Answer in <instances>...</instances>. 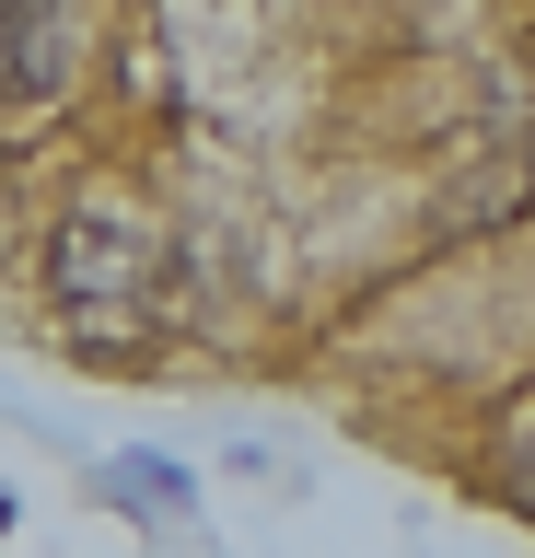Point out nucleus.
<instances>
[{"mask_svg":"<svg viewBox=\"0 0 535 558\" xmlns=\"http://www.w3.org/2000/svg\"><path fill=\"white\" fill-rule=\"evenodd\" d=\"M117 500H129V512H151V523H175L186 512V477H175V465H163V453H117Z\"/></svg>","mask_w":535,"mask_h":558,"instance_id":"obj_3","label":"nucleus"},{"mask_svg":"<svg viewBox=\"0 0 535 558\" xmlns=\"http://www.w3.org/2000/svg\"><path fill=\"white\" fill-rule=\"evenodd\" d=\"M0 535H12V500H0Z\"/></svg>","mask_w":535,"mask_h":558,"instance_id":"obj_5","label":"nucleus"},{"mask_svg":"<svg viewBox=\"0 0 535 558\" xmlns=\"http://www.w3.org/2000/svg\"><path fill=\"white\" fill-rule=\"evenodd\" d=\"M151 268H163V244L129 221V209H106V198H82L59 233H47V291L82 314V326H106V314H129L151 291Z\"/></svg>","mask_w":535,"mask_h":558,"instance_id":"obj_1","label":"nucleus"},{"mask_svg":"<svg viewBox=\"0 0 535 558\" xmlns=\"http://www.w3.org/2000/svg\"><path fill=\"white\" fill-rule=\"evenodd\" d=\"M500 500L535 512V408H512V430H500Z\"/></svg>","mask_w":535,"mask_h":558,"instance_id":"obj_4","label":"nucleus"},{"mask_svg":"<svg viewBox=\"0 0 535 558\" xmlns=\"http://www.w3.org/2000/svg\"><path fill=\"white\" fill-rule=\"evenodd\" d=\"M71 82V0H0V105H47Z\"/></svg>","mask_w":535,"mask_h":558,"instance_id":"obj_2","label":"nucleus"}]
</instances>
